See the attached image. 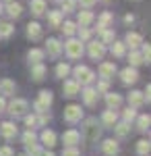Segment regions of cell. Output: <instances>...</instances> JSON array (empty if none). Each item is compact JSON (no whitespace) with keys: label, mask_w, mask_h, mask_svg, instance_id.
Segmentation results:
<instances>
[{"label":"cell","mask_w":151,"mask_h":156,"mask_svg":"<svg viewBox=\"0 0 151 156\" xmlns=\"http://www.w3.org/2000/svg\"><path fill=\"white\" fill-rule=\"evenodd\" d=\"M79 133H81V140L93 144V142H97V140L102 137V125L97 123V119L87 117V119L83 121V127H81V131H79Z\"/></svg>","instance_id":"cell-1"},{"label":"cell","mask_w":151,"mask_h":156,"mask_svg":"<svg viewBox=\"0 0 151 156\" xmlns=\"http://www.w3.org/2000/svg\"><path fill=\"white\" fill-rule=\"evenodd\" d=\"M70 73H72V79L81 85V87L91 85L93 81H95V73H93L89 67H85V65H77L75 69H70Z\"/></svg>","instance_id":"cell-2"},{"label":"cell","mask_w":151,"mask_h":156,"mask_svg":"<svg viewBox=\"0 0 151 156\" xmlns=\"http://www.w3.org/2000/svg\"><path fill=\"white\" fill-rule=\"evenodd\" d=\"M64 46V52H66V56L70 60H79L85 54V42H81L79 37H69L66 40V44H62Z\"/></svg>","instance_id":"cell-3"},{"label":"cell","mask_w":151,"mask_h":156,"mask_svg":"<svg viewBox=\"0 0 151 156\" xmlns=\"http://www.w3.org/2000/svg\"><path fill=\"white\" fill-rule=\"evenodd\" d=\"M27 110H29V102L23 100V98H15V100H11L6 104V112L11 115L12 119H23L27 115Z\"/></svg>","instance_id":"cell-4"},{"label":"cell","mask_w":151,"mask_h":156,"mask_svg":"<svg viewBox=\"0 0 151 156\" xmlns=\"http://www.w3.org/2000/svg\"><path fill=\"white\" fill-rule=\"evenodd\" d=\"M64 121H66L69 125H77V123H81V121H83V108H81V104H69V106L64 108Z\"/></svg>","instance_id":"cell-5"},{"label":"cell","mask_w":151,"mask_h":156,"mask_svg":"<svg viewBox=\"0 0 151 156\" xmlns=\"http://www.w3.org/2000/svg\"><path fill=\"white\" fill-rule=\"evenodd\" d=\"M79 94L83 96V104H85L87 108H93L95 104H97V98H99V94H97V90H95L93 85H85Z\"/></svg>","instance_id":"cell-6"},{"label":"cell","mask_w":151,"mask_h":156,"mask_svg":"<svg viewBox=\"0 0 151 156\" xmlns=\"http://www.w3.org/2000/svg\"><path fill=\"white\" fill-rule=\"evenodd\" d=\"M44 52H46L50 58H60V54L64 52V46H62V42H60V40L50 37V40L46 42V50H44Z\"/></svg>","instance_id":"cell-7"},{"label":"cell","mask_w":151,"mask_h":156,"mask_svg":"<svg viewBox=\"0 0 151 156\" xmlns=\"http://www.w3.org/2000/svg\"><path fill=\"white\" fill-rule=\"evenodd\" d=\"M87 54H89V58H93V60H102L106 56V46L99 40H93V42L87 44Z\"/></svg>","instance_id":"cell-8"},{"label":"cell","mask_w":151,"mask_h":156,"mask_svg":"<svg viewBox=\"0 0 151 156\" xmlns=\"http://www.w3.org/2000/svg\"><path fill=\"white\" fill-rule=\"evenodd\" d=\"M120 81L124 85L137 83V81H139V71H137V67H130V65H128L126 69H122V71H120Z\"/></svg>","instance_id":"cell-9"},{"label":"cell","mask_w":151,"mask_h":156,"mask_svg":"<svg viewBox=\"0 0 151 156\" xmlns=\"http://www.w3.org/2000/svg\"><path fill=\"white\" fill-rule=\"evenodd\" d=\"M17 133H19V129H17V125H15L12 121H4V123H0V135H2L6 142L15 140Z\"/></svg>","instance_id":"cell-10"},{"label":"cell","mask_w":151,"mask_h":156,"mask_svg":"<svg viewBox=\"0 0 151 156\" xmlns=\"http://www.w3.org/2000/svg\"><path fill=\"white\" fill-rule=\"evenodd\" d=\"M116 62H110V60H104L102 65H99V69H97V73H99V77L102 79H106V81H110L114 75H116Z\"/></svg>","instance_id":"cell-11"},{"label":"cell","mask_w":151,"mask_h":156,"mask_svg":"<svg viewBox=\"0 0 151 156\" xmlns=\"http://www.w3.org/2000/svg\"><path fill=\"white\" fill-rule=\"evenodd\" d=\"M118 121V110H112V108H108L102 112V119H99V125L102 127H108V129H112L114 125H116Z\"/></svg>","instance_id":"cell-12"},{"label":"cell","mask_w":151,"mask_h":156,"mask_svg":"<svg viewBox=\"0 0 151 156\" xmlns=\"http://www.w3.org/2000/svg\"><path fill=\"white\" fill-rule=\"evenodd\" d=\"M37 140L46 146V148H54L56 142H58V135H56V131H52V129H44V131L37 135Z\"/></svg>","instance_id":"cell-13"},{"label":"cell","mask_w":151,"mask_h":156,"mask_svg":"<svg viewBox=\"0 0 151 156\" xmlns=\"http://www.w3.org/2000/svg\"><path fill=\"white\" fill-rule=\"evenodd\" d=\"M120 152V146H118V140H104L102 142V154L104 156H118Z\"/></svg>","instance_id":"cell-14"},{"label":"cell","mask_w":151,"mask_h":156,"mask_svg":"<svg viewBox=\"0 0 151 156\" xmlns=\"http://www.w3.org/2000/svg\"><path fill=\"white\" fill-rule=\"evenodd\" d=\"M104 98H106V106L112 108V110H118V108L122 106V102H124V98L120 96V94H116V92H106Z\"/></svg>","instance_id":"cell-15"},{"label":"cell","mask_w":151,"mask_h":156,"mask_svg":"<svg viewBox=\"0 0 151 156\" xmlns=\"http://www.w3.org/2000/svg\"><path fill=\"white\" fill-rule=\"evenodd\" d=\"M15 92H17V85H15V81H12V79H8V77L0 79V96H2V98L15 96Z\"/></svg>","instance_id":"cell-16"},{"label":"cell","mask_w":151,"mask_h":156,"mask_svg":"<svg viewBox=\"0 0 151 156\" xmlns=\"http://www.w3.org/2000/svg\"><path fill=\"white\" fill-rule=\"evenodd\" d=\"M62 92H64V96H66V98H75V96H79L81 85L77 83L75 79H64V83H62Z\"/></svg>","instance_id":"cell-17"},{"label":"cell","mask_w":151,"mask_h":156,"mask_svg":"<svg viewBox=\"0 0 151 156\" xmlns=\"http://www.w3.org/2000/svg\"><path fill=\"white\" fill-rule=\"evenodd\" d=\"M62 144L64 146H79L81 144V133L77 129H66L62 133Z\"/></svg>","instance_id":"cell-18"},{"label":"cell","mask_w":151,"mask_h":156,"mask_svg":"<svg viewBox=\"0 0 151 156\" xmlns=\"http://www.w3.org/2000/svg\"><path fill=\"white\" fill-rule=\"evenodd\" d=\"M42 36H44L42 25L37 23V21H29V23H27V37L33 40V42H37V40H42Z\"/></svg>","instance_id":"cell-19"},{"label":"cell","mask_w":151,"mask_h":156,"mask_svg":"<svg viewBox=\"0 0 151 156\" xmlns=\"http://www.w3.org/2000/svg\"><path fill=\"white\" fill-rule=\"evenodd\" d=\"M126 102H128V106H133V108H137V110H139V108L145 104L143 92H139V90H133V92L126 96Z\"/></svg>","instance_id":"cell-20"},{"label":"cell","mask_w":151,"mask_h":156,"mask_svg":"<svg viewBox=\"0 0 151 156\" xmlns=\"http://www.w3.org/2000/svg\"><path fill=\"white\" fill-rule=\"evenodd\" d=\"M143 44V36L137 34V31H128L126 37H124V46H128L130 50H137Z\"/></svg>","instance_id":"cell-21"},{"label":"cell","mask_w":151,"mask_h":156,"mask_svg":"<svg viewBox=\"0 0 151 156\" xmlns=\"http://www.w3.org/2000/svg\"><path fill=\"white\" fill-rule=\"evenodd\" d=\"M112 129H114L118 140H124V137L130 135V123H126V121H116V125Z\"/></svg>","instance_id":"cell-22"},{"label":"cell","mask_w":151,"mask_h":156,"mask_svg":"<svg viewBox=\"0 0 151 156\" xmlns=\"http://www.w3.org/2000/svg\"><path fill=\"white\" fill-rule=\"evenodd\" d=\"M112 23H114V15L108 12V11H104L102 15H99V19H97V34H102L104 29H108Z\"/></svg>","instance_id":"cell-23"},{"label":"cell","mask_w":151,"mask_h":156,"mask_svg":"<svg viewBox=\"0 0 151 156\" xmlns=\"http://www.w3.org/2000/svg\"><path fill=\"white\" fill-rule=\"evenodd\" d=\"M46 73H48V69H46L44 62L31 65V79H33V81H44V79H46Z\"/></svg>","instance_id":"cell-24"},{"label":"cell","mask_w":151,"mask_h":156,"mask_svg":"<svg viewBox=\"0 0 151 156\" xmlns=\"http://www.w3.org/2000/svg\"><path fill=\"white\" fill-rule=\"evenodd\" d=\"M46 58V52L42 48H31L27 52V60H29V65H35V62H44Z\"/></svg>","instance_id":"cell-25"},{"label":"cell","mask_w":151,"mask_h":156,"mask_svg":"<svg viewBox=\"0 0 151 156\" xmlns=\"http://www.w3.org/2000/svg\"><path fill=\"white\" fill-rule=\"evenodd\" d=\"M135 123H137V129H139L141 133H147L149 131V125H151V117L149 115H137Z\"/></svg>","instance_id":"cell-26"},{"label":"cell","mask_w":151,"mask_h":156,"mask_svg":"<svg viewBox=\"0 0 151 156\" xmlns=\"http://www.w3.org/2000/svg\"><path fill=\"white\" fill-rule=\"evenodd\" d=\"M35 102H39L42 106L50 108V106H52V102H54V94H52L50 90H42V92H39V96H37V100H35Z\"/></svg>","instance_id":"cell-27"},{"label":"cell","mask_w":151,"mask_h":156,"mask_svg":"<svg viewBox=\"0 0 151 156\" xmlns=\"http://www.w3.org/2000/svg\"><path fill=\"white\" fill-rule=\"evenodd\" d=\"M93 12L91 11H79V17H77V25L79 27H87V25L93 23Z\"/></svg>","instance_id":"cell-28"},{"label":"cell","mask_w":151,"mask_h":156,"mask_svg":"<svg viewBox=\"0 0 151 156\" xmlns=\"http://www.w3.org/2000/svg\"><path fill=\"white\" fill-rule=\"evenodd\" d=\"M110 52H112V56H116V58H122L124 54H126V46H124V42H112V46H110Z\"/></svg>","instance_id":"cell-29"},{"label":"cell","mask_w":151,"mask_h":156,"mask_svg":"<svg viewBox=\"0 0 151 156\" xmlns=\"http://www.w3.org/2000/svg\"><path fill=\"white\" fill-rule=\"evenodd\" d=\"M54 75H56L58 79H66L70 75V65L69 62H58L56 69H54Z\"/></svg>","instance_id":"cell-30"},{"label":"cell","mask_w":151,"mask_h":156,"mask_svg":"<svg viewBox=\"0 0 151 156\" xmlns=\"http://www.w3.org/2000/svg\"><path fill=\"white\" fill-rule=\"evenodd\" d=\"M6 12H8V17H12V19H17V17H21L23 15V6L19 4V2H8L6 4Z\"/></svg>","instance_id":"cell-31"},{"label":"cell","mask_w":151,"mask_h":156,"mask_svg":"<svg viewBox=\"0 0 151 156\" xmlns=\"http://www.w3.org/2000/svg\"><path fill=\"white\" fill-rule=\"evenodd\" d=\"M31 12L35 17H42L46 12V0H31Z\"/></svg>","instance_id":"cell-32"},{"label":"cell","mask_w":151,"mask_h":156,"mask_svg":"<svg viewBox=\"0 0 151 156\" xmlns=\"http://www.w3.org/2000/svg\"><path fill=\"white\" fill-rule=\"evenodd\" d=\"M12 34H15V27H12V23H8V21L0 23V40H8Z\"/></svg>","instance_id":"cell-33"},{"label":"cell","mask_w":151,"mask_h":156,"mask_svg":"<svg viewBox=\"0 0 151 156\" xmlns=\"http://www.w3.org/2000/svg\"><path fill=\"white\" fill-rule=\"evenodd\" d=\"M60 29H62V34L66 37H72L77 34V23H75V21H64V23L60 25Z\"/></svg>","instance_id":"cell-34"},{"label":"cell","mask_w":151,"mask_h":156,"mask_svg":"<svg viewBox=\"0 0 151 156\" xmlns=\"http://www.w3.org/2000/svg\"><path fill=\"white\" fill-rule=\"evenodd\" d=\"M137 115H139V110L133 106H128L122 110V121H126V123H135V119H137Z\"/></svg>","instance_id":"cell-35"},{"label":"cell","mask_w":151,"mask_h":156,"mask_svg":"<svg viewBox=\"0 0 151 156\" xmlns=\"http://www.w3.org/2000/svg\"><path fill=\"white\" fill-rule=\"evenodd\" d=\"M48 23L52 25V27H60V25H62V12L52 11L50 15H48Z\"/></svg>","instance_id":"cell-36"},{"label":"cell","mask_w":151,"mask_h":156,"mask_svg":"<svg viewBox=\"0 0 151 156\" xmlns=\"http://www.w3.org/2000/svg\"><path fill=\"white\" fill-rule=\"evenodd\" d=\"M128 65H130V67H139V65H143V56H141L139 50H130V54H128Z\"/></svg>","instance_id":"cell-37"},{"label":"cell","mask_w":151,"mask_h":156,"mask_svg":"<svg viewBox=\"0 0 151 156\" xmlns=\"http://www.w3.org/2000/svg\"><path fill=\"white\" fill-rule=\"evenodd\" d=\"M149 150H151V142L149 140H139V142H137V154L139 156L149 154Z\"/></svg>","instance_id":"cell-38"},{"label":"cell","mask_w":151,"mask_h":156,"mask_svg":"<svg viewBox=\"0 0 151 156\" xmlns=\"http://www.w3.org/2000/svg\"><path fill=\"white\" fill-rule=\"evenodd\" d=\"M21 140H23V144H25V146L35 144V142H37V133H35L33 129H27V131L21 135Z\"/></svg>","instance_id":"cell-39"},{"label":"cell","mask_w":151,"mask_h":156,"mask_svg":"<svg viewBox=\"0 0 151 156\" xmlns=\"http://www.w3.org/2000/svg\"><path fill=\"white\" fill-rule=\"evenodd\" d=\"M99 36H102L99 42H102L104 46H108V44H112V42H114V31H112V29H104Z\"/></svg>","instance_id":"cell-40"},{"label":"cell","mask_w":151,"mask_h":156,"mask_svg":"<svg viewBox=\"0 0 151 156\" xmlns=\"http://www.w3.org/2000/svg\"><path fill=\"white\" fill-rule=\"evenodd\" d=\"M139 48H141L139 52H141V56H143V62H147V65H149V60H151V48H149V44H145V42H143Z\"/></svg>","instance_id":"cell-41"},{"label":"cell","mask_w":151,"mask_h":156,"mask_svg":"<svg viewBox=\"0 0 151 156\" xmlns=\"http://www.w3.org/2000/svg\"><path fill=\"white\" fill-rule=\"evenodd\" d=\"M25 148H27V150H25V154H27V156H39V154H42V146L37 144V142H35V144L25 146Z\"/></svg>","instance_id":"cell-42"},{"label":"cell","mask_w":151,"mask_h":156,"mask_svg":"<svg viewBox=\"0 0 151 156\" xmlns=\"http://www.w3.org/2000/svg\"><path fill=\"white\" fill-rule=\"evenodd\" d=\"M77 11V0H62V11L60 12H75Z\"/></svg>","instance_id":"cell-43"},{"label":"cell","mask_w":151,"mask_h":156,"mask_svg":"<svg viewBox=\"0 0 151 156\" xmlns=\"http://www.w3.org/2000/svg\"><path fill=\"white\" fill-rule=\"evenodd\" d=\"M77 34H79V40L81 42H89V37H91L89 27H77Z\"/></svg>","instance_id":"cell-44"},{"label":"cell","mask_w":151,"mask_h":156,"mask_svg":"<svg viewBox=\"0 0 151 156\" xmlns=\"http://www.w3.org/2000/svg\"><path fill=\"white\" fill-rule=\"evenodd\" d=\"M62 156H81V152H79V148H77V146H64Z\"/></svg>","instance_id":"cell-45"},{"label":"cell","mask_w":151,"mask_h":156,"mask_svg":"<svg viewBox=\"0 0 151 156\" xmlns=\"http://www.w3.org/2000/svg\"><path fill=\"white\" fill-rule=\"evenodd\" d=\"M25 125H27V129H33V127H37V121H35V115H25Z\"/></svg>","instance_id":"cell-46"},{"label":"cell","mask_w":151,"mask_h":156,"mask_svg":"<svg viewBox=\"0 0 151 156\" xmlns=\"http://www.w3.org/2000/svg\"><path fill=\"white\" fill-rule=\"evenodd\" d=\"M97 94H106V92H110V81H106V79H102L99 83H97Z\"/></svg>","instance_id":"cell-47"},{"label":"cell","mask_w":151,"mask_h":156,"mask_svg":"<svg viewBox=\"0 0 151 156\" xmlns=\"http://www.w3.org/2000/svg\"><path fill=\"white\" fill-rule=\"evenodd\" d=\"M0 156H15V150H12L11 146H2L0 148Z\"/></svg>","instance_id":"cell-48"},{"label":"cell","mask_w":151,"mask_h":156,"mask_svg":"<svg viewBox=\"0 0 151 156\" xmlns=\"http://www.w3.org/2000/svg\"><path fill=\"white\" fill-rule=\"evenodd\" d=\"M95 2H97V0H77V4H81V6H85V9H91Z\"/></svg>","instance_id":"cell-49"},{"label":"cell","mask_w":151,"mask_h":156,"mask_svg":"<svg viewBox=\"0 0 151 156\" xmlns=\"http://www.w3.org/2000/svg\"><path fill=\"white\" fill-rule=\"evenodd\" d=\"M149 92H151V85L147 83V85H145V92H143V98H145V102H147V104L151 102V96H149Z\"/></svg>","instance_id":"cell-50"},{"label":"cell","mask_w":151,"mask_h":156,"mask_svg":"<svg viewBox=\"0 0 151 156\" xmlns=\"http://www.w3.org/2000/svg\"><path fill=\"white\" fill-rule=\"evenodd\" d=\"M133 21H135V15H130V12H128V15H124V23H126V25H130Z\"/></svg>","instance_id":"cell-51"},{"label":"cell","mask_w":151,"mask_h":156,"mask_svg":"<svg viewBox=\"0 0 151 156\" xmlns=\"http://www.w3.org/2000/svg\"><path fill=\"white\" fill-rule=\"evenodd\" d=\"M4 110H6V98L0 96V112H4Z\"/></svg>","instance_id":"cell-52"},{"label":"cell","mask_w":151,"mask_h":156,"mask_svg":"<svg viewBox=\"0 0 151 156\" xmlns=\"http://www.w3.org/2000/svg\"><path fill=\"white\" fill-rule=\"evenodd\" d=\"M39 156H56L54 152H52V148H48V150H42V154Z\"/></svg>","instance_id":"cell-53"},{"label":"cell","mask_w":151,"mask_h":156,"mask_svg":"<svg viewBox=\"0 0 151 156\" xmlns=\"http://www.w3.org/2000/svg\"><path fill=\"white\" fill-rule=\"evenodd\" d=\"M15 156H27V154H25V152H21V154H15Z\"/></svg>","instance_id":"cell-54"},{"label":"cell","mask_w":151,"mask_h":156,"mask_svg":"<svg viewBox=\"0 0 151 156\" xmlns=\"http://www.w3.org/2000/svg\"><path fill=\"white\" fill-rule=\"evenodd\" d=\"M4 2H12V0H4Z\"/></svg>","instance_id":"cell-55"},{"label":"cell","mask_w":151,"mask_h":156,"mask_svg":"<svg viewBox=\"0 0 151 156\" xmlns=\"http://www.w3.org/2000/svg\"><path fill=\"white\" fill-rule=\"evenodd\" d=\"M0 12H2V4H0Z\"/></svg>","instance_id":"cell-56"},{"label":"cell","mask_w":151,"mask_h":156,"mask_svg":"<svg viewBox=\"0 0 151 156\" xmlns=\"http://www.w3.org/2000/svg\"><path fill=\"white\" fill-rule=\"evenodd\" d=\"M145 156H149V154H145Z\"/></svg>","instance_id":"cell-57"},{"label":"cell","mask_w":151,"mask_h":156,"mask_svg":"<svg viewBox=\"0 0 151 156\" xmlns=\"http://www.w3.org/2000/svg\"><path fill=\"white\" fill-rule=\"evenodd\" d=\"M106 2H108V0H106Z\"/></svg>","instance_id":"cell-58"}]
</instances>
